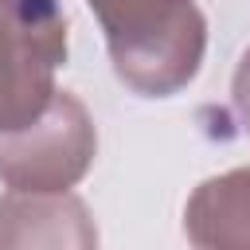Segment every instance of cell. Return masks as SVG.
I'll return each instance as SVG.
<instances>
[{
  "instance_id": "cell-1",
  "label": "cell",
  "mask_w": 250,
  "mask_h": 250,
  "mask_svg": "<svg viewBox=\"0 0 250 250\" xmlns=\"http://www.w3.org/2000/svg\"><path fill=\"white\" fill-rule=\"evenodd\" d=\"M102 20L117 78L164 98L188 86L203 62L207 27L191 0H86Z\"/></svg>"
},
{
  "instance_id": "cell-2",
  "label": "cell",
  "mask_w": 250,
  "mask_h": 250,
  "mask_svg": "<svg viewBox=\"0 0 250 250\" xmlns=\"http://www.w3.org/2000/svg\"><path fill=\"white\" fill-rule=\"evenodd\" d=\"M66 62V16L59 0H0V133L31 125Z\"/></svg>"
},
{
  "instance_id": "cell-3",
  "label": "cell",
  "mask_w": 250,
  "mask_h": 250,
  "mask_svg": "<svg viewBox=\"0 0 250 250\" xmlns=\"http://www.w3.org/2000/svg\"><path fill=\"white\" fill-rule=\"evenodd\" d=\"M94 145L86 105L74 94H55L31 125L0 133V180L16 191H66L86 176Z\"/></svg>"
},
{
  "instance_id": "cell-4",
  "label": "cell",
  "mask_w": 250,
  "mask_h": 250,
  "mask_svg": "<svg viewBox=\"0 0 250 250\" xmlns=\"http://www.w3.org/2000/svg\"><path fill=\"white\" fill-rule=\"evenodd\" d=\"M0 250H98V227L70 191L0 195Z\"/></svg>"
},
{
  "instance_id": "cell-5",
  "label": "cell",
  "mask_w": 250,
  "mask_h": 250,
  "mask_svg": "<svg viewBox=\"0 0 250 250\" xmlns=\"http://www.w3.org/2000/svg\"><path fill=\"white\" fill-rule=\"evenodd\" d=\"M184 227L195 250H250V168L195 188Z\"/></svg>"
},
{
  "instance_id": "cell-6",
  "label": "cell",
  "mask_w": 250,
  "mask_h": 250,
  "mask_svg": "<svg viewBox=\"0 0 250 250\" xmlns=\"http://www.w3.org/2000/svg\"><path fill=\"white\" fill-rule=\"evenodd\" d=\"M234 109H238V117H242V125L250 133V51L242 55L238 74H234Z\"/></svg>"
}]
</instances>
